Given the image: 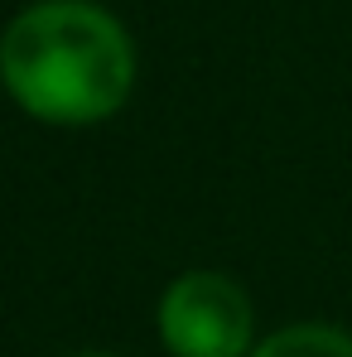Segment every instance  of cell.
I'll list each match as a JSON object with an SVG mask.
<instances>
[{
  "label": "cell",
  "mask_w": 352,
  "mask_h": 357,
  "mask_svg": "<svg viewBox=\"0 0 352 357\" xmlns=\"http://www.w3.org/2000/svg\"><path fill=\"white\" fill-rule=\"evenodd\" d=\"M5 92L49 126H92L135 87V49L112 10L92 0H34L0 34Z\"/></svg>",
  "instance_id": "cell-1"
},
{
  "label": "cell",
  "mask_w": 352,
  "mask_h": 357,
  "mask_svg": "<svg viewBox=\"0 0 352 357\" xmlns=\"http://www.w3.org/2000/svg\"><path fill=\"white\" fill-rule=\"evenodd\" d=\"M160 338L174 357H246L256 348V309L222 271H188L160 299Z\"/></svg>",
  "instance_id": "cell-2"
},
{
  "label": "cell",
  "mask_w": 352,
  "mask_h": 357,
  "mask_svg": "<svg viewBox=\"0 0 352 357\" xmlns=\"http://www.w3.org/2000/svg\"><path fill=\"white\" fill-rule=\"evenodd\" d=\"M246 357H352V333L333 324H290L261 338Z\"/></svg>",
  "instance_id": "cell-3"
},
{
  "label": "cell",
  "mask_w": 352,
  "mask_h": 357,
  "mask_svg": "<svg viewBox=\"0 0 352 357\" xmlns=\"http://www.w3.org/2000/svg\"><path fill=\"white\" fill-rule=\"evenodd\" d=\"M77 357H116V353H77Z\"/></svg>",
  "instance_id": "cell-4"
},
{
  "label": "cell",
  "mask_w": 352,
  "mask_h": 357,
  "mask_svg": "<svg viewBox=\"0 0 352 357\" xmlns=\"http://www.w3.org/2000/svg\"><path fill=\"white\" fill-rule=\"evenodd\" d=\"M0 87H5V77H0Z\"/></svg>",
  "instance_id": "cell-5"
}]
</instances>
